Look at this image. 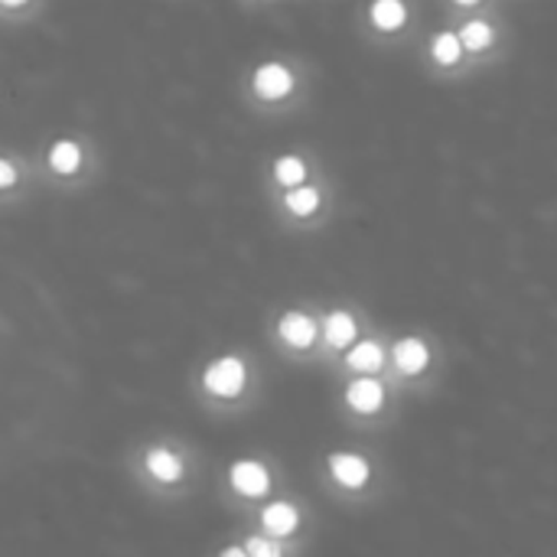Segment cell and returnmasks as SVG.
Returning <instances> with one entry per match:
<instances>
[{
	"mask_svg": "<svg viewBox=\"0 0 557 557\" xmlns=\"http://www.w3.org/2000/svg\"><path fill=\"white\" fill-rule=\"evenodd\" d=\"M196 388H199V398L209 408L232 411L238 405H248V398L255 395V369H251V359L245 352H238V349H228V352L212 356L199 369Z\"/></svg>",
	"mask_w": 557,
	"mask_h": 557,
	"instance_id": "cell-1",
	"label": "cell"
},
{
	"mask_svg": "<svg viewBox=\"0 0 557 557\" xmlns=\"http://www.w3.org/2000/svg\"><path fill=\"white\" fill-rule=\"evenodd\" d=\"M245 95L258 114H287L304 95V75L290 59H264L248 72Z\"/></svg>",
	"mask_w": 557,
	"mask_h": 557,
	"instance_id": "cell-2",
	"label": "cell"
},
{
	"mask_svg": "<svg viewBox=\"0 0 557 557\" xmlns=\"http://www.w3.org/2000/svg\"><path fill=\"white\" fill-rule=\"evenodd\" d=\"M398 392L401 388L392 375H343L339 408L359 424H379L388 418V408Z\"/></svg>",
	"mask_w": 557,
	"mask_h": 557,
	"instance_id": "cell-3",
	"label": "cell"
},
{
	"mask_svg": "<svg viewBox=\"0 0 557 557\" xmlns=\"http://www.w3.org/2000/svg\"><path fill=\"white\" fill-rule=\"evenodd\" d=\"M137 476L157 493H180L193 476L189 454L173 441H150L137 450Z\"/></svg>",
	"mask_w": 557,
	"mask_h": 557,
	"instance_id": "cell-4",
	"label": "cell"
},
{
	"mask_svg": "<svg viewBox=\"0 0 557 557\" xmlns=\"http://www.w3.org/2000/svg\"><path fill=\"white\" fill-rule=\"evenodd\" d=\"M271 336H274L277 349L290 359H320V352H323L320 313L304 304L284 307L271 323Z\"/></svg>",
	"mask_w": 557,
	"mask_h": 557,
	"instance_id": "cell-5",
	"label": "cell"
},
{
	"mask_svg": "<svg viewBox=\"0 0 557 557\" xmlns=\"http://www.w3.org/2000/svg\"><path fill=\"white\" fill-rule=\"evenodd\" d=\"M437 369H441L437 346L424 333H398V336H392L388 375L398 382V388H418L421 382L434 379Z\"/></svg>",
	"mask_w": 557,
	"mask_h": 557,
	"instance_id": "cell-6",
	"label": "cell"
},
{
	"mask_svg": "<svg viewBox=\"0 0 557 557\" xmlns=\"http://www.w3.org/2000/svg\"><path fill=\"white\" fill-rule=\"evenodd\" d=\"M454 26L470 52L473 65H493L503 52L506 42V26L496 16V7H483V10H467V13H454Z\"/></svg>",
	"mask_w": 557,
	"mask_h": 557,
	"instance_id": "cell-7",
	"label": "cell"
},
{
	"mask_svg": "<svg viewBox=\"0 0 557 557\" xmlns=\"http://www.w3.org/2000/svg\"><path fill=\"white\" fill-rule=\"evenodd\" d=\"M274 202V212L277 219H284L287 225H300V228H310L317 222H323L333 209V193L326 186L323 176H313L294 189H284L277 196H271Z\"/></svg>",
	"mask_w": 557,
	"mask_h": 557,
	"instance_id": "cell-8",
	"label": "cell"
},
{
	"mask_svg": "<svg viewBox=\"0 0 557 557\" xmlns=\"http://www.w3.org/2000/svg\"><path fill=\"white\" fill-rule=\"evenodd\" d=\"M323 476L336 496L362 499L375 486V463L362 450H330L323 457Z\"/></svg>",
	"mask_w": 557,
	"mask_h": 557,
	"instance_id": "cell-9",
	"label": "cell"
},
{
	"mask_svg": "<svg viewBox=\"0 0 557 557\" xmlns=\"http://www.w3.org/2000/svg\"><path fill=\"white\" fill-rule=\"evenodd\" d=\"M42 173L62 189L82 183L91 173V147H88V140L75 137V134H62V137L49 140V147L42 150Z\"/></svg>",
	"mask_w": 557,
	"mask_h": 557,
	"instance_id": "cell-10",
	"label": "cell"
},
{
	"mask_svg": "<svg viewBox=\"0 0 557 557\" xmlns=\"http://www.w3.org/2000/svg\"><path fill=\"white\" fill-rule=\"evenodd\" d=\"M274 470L264 457H238L225 467V490L238 506H261L274 493Z\"/></svg>",
	"mask_w": 557,
	"mask_h": 557,
	"instance_id": "cell-11",
	"label": "cell"
},
{
	"mask_svg": "<svg viewBox=\"0 0 557 557\" xmlns=\"http://www.w3.org/2000/svg\"><path fill=\"white\" fill-rule=\"evenodd\" d=\"M362 26L372 39L398 42L414 29V7L411 0H366Z\"/></svg>",
	"mask_w": 557,
	"mask_h": 557,
	"instance_id": "cell-12",
	"label": "cell"
},
{
	"mask_svg": "<svg viewBox=\"0 0 557 557\" xmlns=\"http://www.w3.org/2000/svg\"><path fill=\"white\" fill-rule=\"evenodd\" d=\"M424 62H428L431 72H437L444 78H457V75L473 69L470 52H467L457 26H437V29L428 33V39H424Z\"/></svg>",
	"mask_w": 557,
	"mask_h": 557,
	"instance_id": "cell-13",
	"label": "cell"
},
{
	"mask_svg": "<svg viewBox=\"0 0 557 557\" xmlns=\"http://www.w3.org/2000/svg\"><path fill=\"white\" fill-rule=\"evenodd\" d=\"M255 529H261V532L294 545L304 535V529H307V512H304V506L294 496H277V499L271 496L268 503H261L255 509Z\"/></svg>",
	"mask_w": 557,
	"mask_h": 557,
	"instance_id": "cell-14",
	"label": "cell"
},
{
	"mask_svg": "<svg viewBox=\"0 0 557 557\" xmlns=\"http://www.w3.org/2000/svg\"><path fill=\"white\" fill-rule=\"evenodd\" d=\"M392 362V339L379 333H362L343 356L333 359V366L343 375H388Z\"/></svg>",
	"mask_w": 557,
	"mask_h": 557,
	"instance_id": "cell-15",
	"label": "cell"
},
{
	"mask_svg": "<svg viewBox=\"0 0 557 557\" xmlns=\"http://www.w3.org/2000/svg\"><path fill=\"white\" fill-rule=\"evenodd\" d=\"M320 326H323V352H320V359H326V362H333L336 356H343L366 333L359 310H352L346 304L326 307L320 313Z\"/></svg>",
	"mask_w": 557,
	"mask_h": 557,
	"instance_id": "cell-16",
	"label": "cell"
},
{
	"mask_svg": "<svg viewBox=\"0 0 557 557\" xmlns=\"http://www.w3.org/2000/svg\"><path fill=\"white\" fill-rule=\"evenodd\" d=\"M313 176H320L317 160L310 153H304V150H284V153L271 157V163H268V189H271V196H277L284 189H294V186H300V183H307Z\"/></svg>",
	"mask_w": 557,
	"mask_h": 557,
	"instance_id": "cell-17",
	"label": "cell"
},
{
	"mask_svg": "<svg viewBox=\"0 0 557 557\" xmlns=\"http://www.w3.org/2000/svg\"><path fill=\"white\" fill-rule=\"evenodd\" d=\"M242 545H245L248 557H284L297 552L294 545H287V542H281V539H274V535H268V532H261V529L248 532Z\"/></svg>",
	"mask_w": 557,
	"mask_h": 557,
	"instance_id": "cell-18",
	"label": "cell"
},
{
	"mask_svg": "<svg viewBox=\"0 0 557 557\" xmlns=\"http://www.w3.org/2000/svg\"><path fill=\"white\" fill-rule=\"evenodd\" d=\"M23 163L13 157V153H3L0 157V189H3V202H10L13 196H16V186H20V180H23V170H20Z\"/></svg>",
	"mask_w": 557,
	"mask_h": 557,
	"instance_id": "cell-19",
	"label": "cell"
},
{
	"mask_svg": "<svg viewBox=\"0 0 557 557\" xmlns=\"http://www.w3.org/2000/svg\"><path fill=\"white\" fill-rule=\"evenodd\" d=\"M0 7H3V20H26L36 7H39V0H0Z\"/></svg>",
	"mask_w": 557,
	"mask_h": 557,
	"instance_id": "cell-20",
	"label": "cell"
},
{
	"mask_svg": "<svg viewBox=\"0 0 557 557\" xmlns=\"http://www.w3.org/2000/svg\"><path fill=\"white\" fill-rule=\"evenodd\" d=\"M450 7V13H467V10H483L493 7V0H444Z\"/></svg>",
	"mask_w": 557,
	"mask_h": 557,
	"instance_id": "cell-21",
	"label": "cell"
}]
</instances>
